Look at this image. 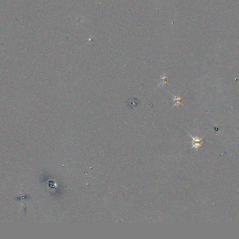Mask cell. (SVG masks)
Returning a JSON list of instances; mask_svg holds the SVG:
<instances>
[{"instance_id": "cell-1", "label": "cell", "mask_w": 239, "mask_h": 239, "mask_svg": "<svg viewBox=\"0 0 239 239\" xmlns=\"http://www.w3.org/2000/svg\"><path fill=\"white\" fill-rule=\"evenodd\" d=\"M190 135L192 139V149H195L196 150H197L202 145V138H200L199 137H192L191 135Z\"/></svg>"}, {"instance_id": "cell-2", "label": "cell", "mask_w": 239, "mask_h": 239, "mask_svg": "<svg viewBox=\"0 0 239 239\" xmlns=\"http://www.w3.org/2000/svg\"><path fill=\"white\" fill-rule=\"evenodd\" d=\"M174 100H175V102H176L175 105H178L180 103V102H181V98H180V97H176V96H175V99H174Z\"/></svg>"}]
</instances>
